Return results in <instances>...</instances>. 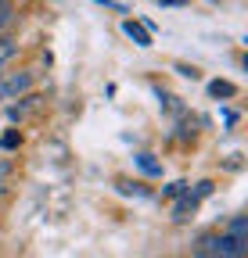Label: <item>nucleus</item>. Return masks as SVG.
Listing matches in <instances>:
<instances>
[{"mask_svg":"<svg viewBox=\"0 0 248 258\" xmlns=\"http://www.w3.org/2000/svg\"><path fill=\"white\" fill-rule=\"evenodd\" d=\"M202 251L209 258H244L248 254V219L234 215L223 233H212L202 240Z\"/></svg>","mask_w":248,"mask_h":258,"instance_id":"nucleus-1","label":"nucleus"},{"mask_svg":"<svg viewBox=\"0 0 248 258\" xmlns=\"http://www.w3.org/2000/svg\"><path fill=\"white\" fill-rule=\"evenodd\" d=\"M29 86H33V72H11L8 79H0V93H4L8 101L29 93Z\"/></svg>","mask_w":248,"mask_h":258,"instance_id":"nucleus-2","label":"nucleus"},{"mask_svg":"<svg viewBox=\"0 0 248 258\" xmlns=\"http://www.w3.org/2000/svg\"><path fill=\"white\" fill-rule=\"evenodd\" d=\"M122 32H126V36H130L137 47H151V32H147L137 18H122Z\"/></svg>","mask_w":248,"mask_h":258,"instance_id":"nucleus-3","label":"nucleus"},{"mask_svg":"<svg viewBox=\"0 0 248 258\" xmlns=\"http://www.w3.org/2000/svg\"><path fill=\"white\" fill-rule=\"evenodd\" d=\"M209 93L216 97V101H220V97L227 101V97H237V86H234V83H227V79H212V83H209Z\"/></svg>","mask_w":248,"mask_h":258,"instance_id":"nucleus-4","label":"nucleus"},{"mask_svg":"<svg viewBox=\"0 0 248 258\" xmlns=\"http://www.w3.org/2000/svg\"><path fill=\"white\" fill-rule=\"evenodd\" d=\"M137 165H140V172H147V176H162V165H159L151 154H137Z\"/></svg>","mask_w":248,"mask_h":258,"instance_id":"nucleus-5","label":"nucleus"},{"mask_svg":"<svg viewBox=\"0 0 248 258\" xmlns=\"http://www.w3.org/2000/svg\"><path fill=\"white\" fill-rule=\"evenodd\" d=\"M11 54H15V40L11 36H0V69L11 61Z\"/></svg>","mask_w":248,"mask_h":258,"instance_id":"nucleus-6","label":"nucleus"},{"mask_svg":"<svg viewBox=\"0 0 248 258\" xmlns=\"http://www.w3.org/2000/svg\"><path fill=\"white\" fill-rule=\"evenodd\" d=\"M18 144H22V133H18V129H11V133L0 137V147H4V151H15Z\"/></svg>","mask_w":248,"mask_h":258,"instance_id":"nucleus-7","label":"nucleus"},{"mask_svg":"<svg viewBox=\"0 0 248 258\" xmlns=\"http://www.w3.org/2000/svg\"><path fill=\"white\" fill-rule=\"evenodd\" d=\"M8 172H11V165H8V161H0V183L8 179Z\"/></svg>","mask_w":248,"mask_h":258,"instance_id":"nucleus-8","label":"nucleus"},{"mask_svg":"<svg viewBox=\"0 0 248 258\" xmlns=\"http://www.w3.org/2000/svg\"><path fill=\"white\" fill-rule=\"evenodd\" d=\"M162 4H183V0H162Z\"/></svg>","mask_w":248,"mask_h":258,"instance_id":"nucleus-9","label":"nucleus"},{"mask_svg":"<svg viewBox=\"0 0 248 258\" xmlns=\"http://www.w3.org/2000/svg\"><path fill=\"white\" fill-rule=\"evenodd\" d=\"M194 258H209V254H205V251H198V254H194Z\"/></svg>","mask_w":248,"mask_h":258,"instance_id":"nucleus-10","label":"nucleus"}]
</instances>
